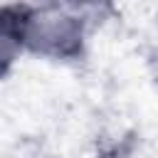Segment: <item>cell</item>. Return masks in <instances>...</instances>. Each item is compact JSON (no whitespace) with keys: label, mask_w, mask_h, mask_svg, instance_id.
<instances>
[{"label":"cell","mask_w":158,"mask_h":158,"mask_svg":"<svg viewBox=\"0 0 158 158\" xmlns=\"http://www.w3.org/2000/svg\"><path fill=\"white\" fill-rule=\"evenodd\" d=\"M91 20L59 0H12L0 10L2 77L20 54L47 62L79 64L89 54Z\"/></svg>","instance_id":"obj_1"},{"label":"cell","mask_w":158,"mask_h":158,"mask_svg":"<svg viewBox=\"0 0 158 158\" xmlns=\"http://www.w3.org/2000/svg\"><path fill=\"white\" fill-rule=\"evenodd\" d=\"M17 158H57V156H52V153H47L42 146H37V143H30V146H25L20 153H17Z\"/></svg>","instance_id":"obj_2"},{"label":"cell","mask_w":158,"mask_h":158,"mask_svg":"<svg viewBox=\"0 0 158 158\" xmlns=\"http://www.w3.org/2000/svg\"><path fill=\"white\" fill-rule=\"evenodd\" d=\"M156 22H158V12H156Z\"/></svg>","instance_id":"obj_3"}]
</instances>
